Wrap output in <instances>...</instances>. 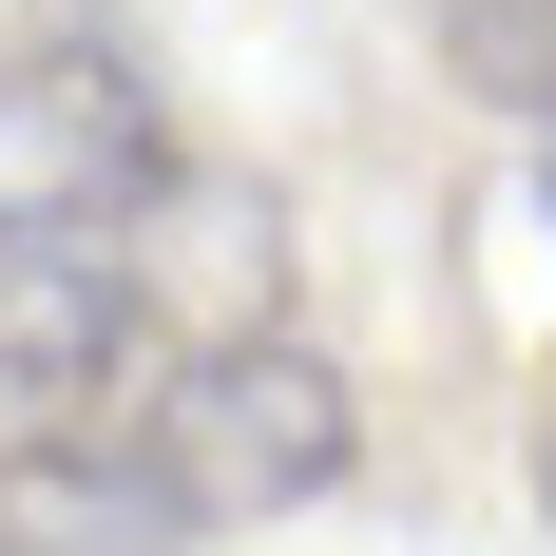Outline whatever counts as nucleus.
Returning <instances> with one entry per match:
<instances>
[{"label": "nucleus", "mask_w": 556, "mask_h": 556, "mask_svg": "<svg viewBox=\"0 0 556 556\" xmlns=\"http://www.w3.org/2000/svg\"><path fill=\"white\" fill-rule=\"evenodd\" d=\"M97 442L154 480L173 538H250V518L327 500L345 460H365V403H345L327 345H288V327H269V345H192V365H154Z\"/></svg>", "instance_id": "f257e3e1"}, {"label": "nucleus", "mask_w": 556, "mask_h": 556, "mask_svg": "<svg viewBox=\"0 0 556 556\" xmlns=\"http://www.w3.org/2000/svg\"><path fill=\"white\" fill-rule=\"evenodd\" d=\"M154 365L173 345H154V307H135L115 250H0V422L20 442H97Z\"/></svg>", "instance_id": "7ed1b4c3"}, {"label": "nucleus", "mask_w": 556, "mask_h": 556, "mask_svg": "<svg viewBox=\"0 0 556 556\" xmlns=\"http://www.w3.org/2000/svg\"><path fill=\"white\" fill-rule=\"evenodd\" d=\"M173 97L115 20H39L0 58V250H135V212L173 192Z\"/></svg>", "instance_id": "f03ea898"}, {"label": "nucleus", "mask_w": 556, "mask_h": 556, "mask_svg": "<svg viewBox=\"0 0 556 556\" xmlns=\"http://www.w3.org/2000/svg\"><path fill=\"white\" fill-rule=\"evenodd\" d=\"M0 556H173V518L115 442H20L0 460Z\"/></svg>", "instance_id": "20e7f679"}, {"label": "nucleus", "mask_w": 556, "mask_h": 556, "mask_svg": "<svg viewBox=\"0 0 556 556\" xmlns=\"http://www.w3.org/2000/svg\"><path fill=\"white\" fill-rule=\"evenodd\" d=\"M538 518H556V403H538Z\"/></svg>", "instance_id": "39448f33"}]
</instances>
